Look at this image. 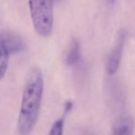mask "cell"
Listing matches in <instances>:
<instances>
[{
	"instance_id": "6da1fadb",
	"label": "cell",
	"mask_w": 135,
	"mask_h": 135,
	"mask_svg": "<svg viewBox=\"0 0 135 135\" xmlns=\"http://www.w3.org/2000/svg\"><path fill=\"white\" fill-rule=\"evenodd\" d=\"M43 93V76L41 69L30 71L22 93L18 132L20 135H30L39 119Z\"/></svg>"
},
{
	"instance_id": "7a4b0ae2",
	"label": "cell",
	"mask_w": 135,
	"mask_h": 135,
	"mask_svg": "<svg viewBox=\"0 0 135 135\" xmlns=\"http://www.w3.org/2000/svg\"><path fill=\"white\" fill-rule=\"evenodd\" d=\"M28 5L36 32L41 37L50 36L54 27L52 0H28Z\"/></svg>"
},
{
	"instance_id": "3957f363",
	"label": "cell",
	"mask_w": 135,
	"mask_h": 135,
	"mask_svg": "<svg viewBox=\"0 0 135 135\" xmlns=\"http://www.w3.org/2000/svg\"><path fill=\"white\" fill-rule=\"evenodd\" d=\"M125 39H126V32L125 30H121L119 31L117 38V42L115 47L113 48L112 52H110L109 57L108 60L107 70L109 75H114L119 69V64H120L121 55H122V50L124 46Z\"/></svg>"
},
{
	"instance_id": "277c9868",
	"label": "cell",
	"mask_w": 135,
	"mask_h": 135,
	"mask_svg": "<svg viewBox=\"0 0 135 135\" xmlns=\"http://www.w3.org/2000/svg\"><path fill=\"white\" fill-rule=\"evenodd\" d=\"M3 40L9 51V54L18 52L23 49V41L17 34L8 30H0Z\"/></svg>"
},
{
	"instance_id": "5b68a950",
	"label": "cell",
	"mask_w": 135,
	"mask_h": 135,
	"mask_svg": "<svg viewBox=\"0 0 135 135\" xmlns=\"http://www.w3.org/2000/svg\"><path fill=\"white\" fill-rule=\"evenodd\" d=\"M111 135H134L132 119L130 117H121L117 119Z\"/></svg>"
},
{
	"instance_id": "8992f818",
	"label": "cell",
	"mask_w": 135,
	"mask_h": 135,
	"mask_svg": "<svg viewBox=\"0 0 135 135\" xmlns=\"http://www.w3.org/2000/svg\"><path fill=\"white\" fill-rule=\"evenodd\" d=\"M9 51L0 33V81L4 78L8 67Z\"/></svg>"
},
{
	"instance_id": "52a82bcc",
	"label": "cell",
	"mask_w": 135,
	"mask_h": 135,
	"mask_svg": "<svg viewBox=\"0 0 135 135\" xmlns=\"http://www.w3.org/2000/svg\"><path fill=\"white\" fill-rule=\"evenodd\" d=\"M80 58V45L75 39L71 41V44L68 49L67 54L65 57V62L68 65H73L76 64Z\"/></svg>"
},
{
	"instance_id": "ba28073f",
	"label": "cell",
	"mask_w": 135,
	"mask_h": 135,
	"mask_svg": "<svg viewBox=\"0 0 135 135\" xmlns=\"http://www.w3.org/2000/svg\"><path fill=\"white\" fill-rule=\"evenodd\" d=\"M64 119H59L52 124L50 132L48 135H64Z\"/></svg>"
},
{
	"instance_id": "9c48e42d",
	"label": "cell",
	"mask_w": 135,
	"mask_h": 135,
	"mask_svg": "<svg viewBox=\"0 0 135 135\" xmlns=\"http://www.w3.org/2000/svg\"><path fill=\"white\" fill-rule=\"evenodd\" d=\"M72 108H73V102H71V101L66 102L65 106H64V112H65V113H68V112L72 109Z\"/></svg>"
}]
</instances>
